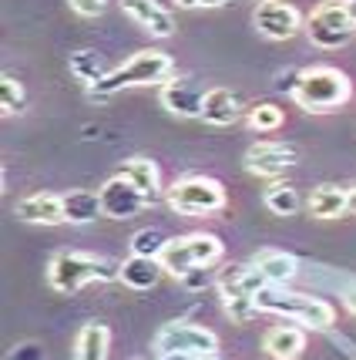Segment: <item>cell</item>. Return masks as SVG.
Listing matches in <instances>:
<instances>
[{
  "instance_id": "d6986e66",
  "label": "cell",
  "mask_w": 356,
  "mask_h": 360,
  "mask_svg": "<svg viewBox=\"0 0 356 360\" xmlns=\"http://www.w3.org/2000/svg\"><path fill=\"white\" fill-rule=\"evenodd\" d=\"M202 101H205V94H199L195 88H188L182 81H171L169 88L161 91V105L171 115H178V118H202Z\"/></svg>"
},
{
  "instance_id": "44dd1931",
  "label": "cell",
  "mask_w": 356,
  "mask_h": 360,
  "mask_svg": "<svg viewBox=\"0 0 356 360\" xmlns=\"http://www.w3.org/2000/svg\"><path fill=\"white\" fill-rule=\"evenodd\" d=\"M111 333L105 323H84L74 344V357L78 360H108Z\"/></svg>"
},
{
  "instance_id": "5bb4252c",
  "label": "cell",
  "mask_w": 356,
  "mask_h": 360,
  "mask_svg": "<svg viewBox=\"0 0 356 360\" xmlns=\"http://www.w3.org/2000/svg\"><path fill=\"white\" fill-rule=\"evenodd\" d=\"M121 11L155 37H171L175 34V20L158 0H121Z\"/></svg>"
},
{
  "instance_id": "ffe728a7",
  "label": "cell",
  "mask_w": 356,
  "mask_h": 360,
  "mask_svg": "<svg viewBox=\"0 0 356 360\" xmlns=\"http://www.w3.org/2000/svg\"><path fill=\"white\" fill-rule=\"evenodd\" d=\"M346 209H350V188L319 186L310 195V216L316 219H340Z\"/></svg>"
},
{
  "instance_id": "4fadbf2b",
  "label": "cell",
  "mask_w": 356,
  "mask_h": 360,
  "mask_svg": "<svg viewBox=\"0 0 356 360\" xmlns=\"http://www.w3.org/2000/svg\"><path fill=\"white\" fill-rule=\"evenodd\" d=\"M14 212L17 219L31 222V226H58V222H64V199L51 195V192H34L14 205Z\"/></svg>"
},
{
  "instance_id": "3957f363",
  "label": "cell",
  "mask_w": 356,
  "mask_h": 360,
  "mask_svg": "<svg viewBox=\"0 0 356 360\" xmlns=\"http://www.w3.org/2000/svg\"><path fill=\"white\" fill-rule=\"evenodd\" d=\"M171 71H175V64L165 51H138V54H131L121 68H114L105 81H98L94 88H88L94 101H101V98H111V94H118L121 88H135V84H158V81H169Z\"/></svg>"
},
{
  "instance_id": "8d00e7d4",
  "label": "cell",
  "mask_w": 356,
  "mask_h": 360,
  "mask_svg": "<svg viewBox=\"0 0 356 360\" xmlns=\"http://www.w3.org/2000/svg\"><path fill=\"white\" fill-rule=\"evenodd\" d=\"M343 4H346V0H343Z\"/></svg>"
},
{
  "instance_id": "52a82bcc",
  "label": "cell",
  "mask_w": 356,
  "mask_h": 360,
  "mask_svg": "<svg viewBox=\"0 0 356 360\" xmlns=\"http://www.w3.org/2000/svg\"><path fill=\"white\" fill-rule=\"evenodd\" d=\"M169 205L175 212H185V216H209L218 212L225 205V188L218 186L216 179H205V175H188L182 182H175L169 188Z\"/></svg>"
},
{
  "instance_id": "7a4b0ae2",
  "label": "cell",
  "mask_w": 356,
  "mask_h": 360,
  "mask_svg": "<svg viewBox=\"0 0 356 360\" xmlns=\"http://www.w3.org/2000/svg\"><path fill=\"white\" fill-rule=\"evenodd\" d=\"M94 280H121V263L88 256V252H58L47 263V283L58 293H78L81 286H88Z\"/></svg>"
},
{
  "instance_id": "484cf974",
  "label": "cell",
  "mask_w": 356,
  "mask_h": 360,
  "mask_svg": "<svg viewBox=\"0 0 356 360\" xmlns=\"http://www.w3.org/2000/svg\"><path fill=\"white\" fill-rule=\"evenodd\" d=\"M0 108H4V115H20L27 108V94H24V88H20V81L14 75L0 78Z\"/></svg>"
},
{
  "instance_id": "f1b7e54d",
  "label": "cell",
  "mask_w": 356,
  "mask_h": 360,
  "mask_svg": "<svg viewBox=\"0 0 356 360\" xmlns=\"http://www.w3.org/2000/svg\"><path fill=\"white\" fill-rule=\"evenodd\" d=\"M11 360H44V347L34 344V340H24L11 350Z\"/></svg>"
},
{
  "instance_id": "4316f807",
  "label": "cell",
  "mask_w": 356,
  "mask_h": 360,
  "mask_svg": "<svg viewBox=\"0 0 356 360\" xmlns=\"http://www.w3.org/2000/svg\"><path fill=\"white\" fill-rule=\"evenodd\" d=\"M169 246V239L161 229H141V233L131 236V252H138V256H155L161 259V252Z\"/></svg>"
},
{
  "instance_id": "603a6c76",
  "label": "cell",
  "mask_w": 356,
  "mask_h": 360,
  "mask_svg": "<svg viewBox=\"0 0 356 360\" xmlns=\"http://www.w3.org/2000/svg\"><path fill=\"white\" fill-rule=\"evenodd\" d=\"M121 175L128 179V182H135V186L141 188V195L148 199V202H155L158 199V169L155 162H148V158H131V162H124Z\"/></svg>"
},
{
  "instance_id": "7c38bea8",
  "label": "cell",
  "mask_w": 356,
  "mask_h": 360,
  "mask_svg": "<svg viewBox=\"0 0 356 360\" xmlns=\"http://www.w3.org/2000/svg\"><path fill=\"white\" fill-rule=\"evenodd\" d=\"M256 27L263 37L269 41H286L303 27V17L293 4H282V0H265L256 7Z\"/></svg>"
},
{
  "instance_id": "ba28073f",
  "label": "cell",
  "mask_w": 356,
  "mask_h": 360,
  "mask_svg": "<svg viewBox=\"0 0 356 360\" xmlns=\"http://www.w3.org/2000/svg\"><path fill=\"white\" fill-rule=\"evenodd\" d=\"M306 34H310V41L316 47H323V51H336V47L350 44L356 34V24L350 11H346V4L343 0H329L323 7H316L306 20Z\"/></svg>"
},
{
  "instance_id": "d4e9b609",
  "label": "cell",
  "mask_w": 356,
  "mask_h": 360,
  "mask_svg": "<svg viewBox=\"0 0 356 360\" xmlns=\"http://www.w3.org/2000/svg\"><path fill=\"white\" fill-rule=\"evenodd\" d=\"M265 209L276 212V216H296L299 212V192L293 186L276 182V186L265 188Z\"/></svg>"
},
{
  "instance_id": "f546056e",
  "label": "cell",
  "mask_w": 356,
  "mask_h": 360,
  "mask_svg": "<svg viewBox=\"0 0 356 360\" xmlns=\"http://www.w3.org/2000/svg\"><path fill=\"white\" fill-rule=\"evenodd\" d=\"M71 7H74L81 17H98V14H105L108 0H71Z\"/></svg>"
},
{
  "instance_id": "9c48e42d",
  "label": "cell",
  "mask_w": 356,
  "mask_h": 360,
  "mask_svg": "<svg viewBox=\"0 0 356 360\" xmlns=\"http://www.w3.org/2000/svg\"><path fill=\"white\" fill-rule=\"evenodd\" d=\"M155 350L165 354H188V357H205V354H216L218 350V337L212 330L195 327V323H165L155 333Z\"/></svg>"
},
{
  "instance_id": "277c9868",
  "label": "cell",
  "mask_w": 356,
  "mask_h": 360,
  "mask_svg": "<svg viewBox=\"0 0 356 360\" xmlns=\"http://www.w3.org/2000/svg\"><path fill=\"white\" fill-rule=\"evenodd\" d=\"M350 91H353V88H350V78L343 75L340 68L323 64V68L299 71V84H296L293 98L306 111H333L350 98Z\"/></svg>"
},
{
  "instance_id": "1f68e13d",
  "label": "cell",
  "mask_w": 356,
  "mask_h": 360,
  "mask_svg": "<svg viewBox=\"0 0 356 360\" xmlns=\"http://www.w3.org/2000/svg\"><path fill=\"white\" fill-rule=\"evenodd\" d=\"M178 7H188V11H209V7H222L229 0H175Z\"/></svg>"
},
{
  "instance_id": "4dcf8cb0",
  "label": "cell",
  "mask_w": 356,
  "mask_h": 360,
  "mask_svg": "<svg viewBox=\"0 0 356 360\" xmlns=\"http://www.w3.org/2000/svg\"><path fill=\"white\" fill-rule=\"evenodd\" d=\"M205 269H209V266H199V269H192V273H185V276H182L188 290H202V286H209V283H212V276H209Z\"/></svg>"
},
{
  "instance_id": "e575fe53",
  "label": "cell",
  "mask_w": 356,
  "mask_h": 360,
  "mask_svg": "<svg viewBox=\"0 0 356 360\" xmlns=\"http://www.w3.org/2000/svg\"><path fill=\"white\" fill-rule=\"evenodd\" d=\"M350 209H353V212H356V186L350 188Z\"/></svg>"
},
{
  "instance_id": "836d02e7",
  "label": "cell",
  "mask_w": 356,
  "mask_h": 360,
  "mask_svg": "<svg viewBox=\"0 0 356 360\" xmlns=\"http://www.w3.org/2000/svg\"><path fill=\"white\" fill-rule=\"evenodd\" d=\"M346 11H350V17H353V24H356V0H346Z\"/></svg>"
},
{
  "instance_id": "d590c367",
  "label": "cell",
  "mask_w": 356,
  "mask_h": 360,
  "mask_svg": "<svg viewBox=\"0 0 356 360\" xmlns=\"http://www.w3.org/2000/svg\"><path fill=\"white\" fill-rule=\"evenodd\" d=\"M199 360H218V357H216V354H205V357H199Z\"/></svg>"
},
{
  "instance_id": "74e56055",
  "label": "cell",
  "mask_w": 356,
  "mask_h": 360,
  "mask_svg": "<svg viewBox=\"0 0 356 360\" xmlns=\"http://www.w3.org/2000/svg\"><path fill=\"white\" fill-rule=\"evenodd\" d=\"M138 360H141V357H138Z\"/></svg>"
},
{
  "instance_id": "7402d4cb",
  "label": "cell",
  "mask_w": 356,
  "mask_h": 360,
  "mask_svg": "<svg viewBox=\"0 0 356 360\" xmlns=\"http://www.w3.org/2000/svg\"><path fill=\"white\" fill-rule=\"evenodd\" d=\"M252 266L263 273L269 283H286L296 276V256L289 252H279V250H265L256 256V263Z\"/></svg>"
},
{
  "instance_id": "e0dca14e",
  "label": "cell",
  "mask_w": 356,
  "mask_h": 360,
  "mask_svg": "<svg viewBox=\"0 0 356 360\" xmlns=\"http://www.w3.org/2000/svg\"><path fill=\"white\" fill-rule=\"evenodd\" d=\"M161 273H165V266H161V259H155V256L131 252L121 263V283L131 286V290H152L161 280Z\"/></svg>"
},
{
  "instance_id": "8992f818",
  "label": "cell",
  "mask_w": 356,
  "mask_h": 360,
  "mask_svg": "<svg viewBox=\"0 0 356 360\" xmlns=\"http://www.w3.org/2000/svg\"><path fill=\"white\" fill-rule=\"evenodd\" d=\"M218 256H222V239L209 233H192L182 239H169V246L161 252V266L171 276H185L199 266H212Z\"/></svg>"
},
{
  "instance_id": "30bf717a",
  "label": "cell",
  "mask_w": 356,
  "mask_h": 360,
  "mask_svg": "<svg viewBox=\"0 0 356 360\" xmlns=\"http://www.w3.org/2000/svg\"><path fill=\"white\" fill-rule=\"evenodd\" d=\"M101 209L108 219H135L141 209L148 205V199L141 195V188L135 182H128L124 175H114L101 186Z\"/></svg>"
},
{
  "instance_id": "d6a6232c",
  "label": "cell",
  "mask_w": 356,
  "mask_h": 360,
  "mask_svg": "<svg viewBox=\"0 0 356 360\" xmlns=\"http://www.w3.org/2000/svg\"><path fill=\"white\" fill-rule=\"evenodd\" d=\"M343 303H346V310H350V314H356V286H353V290H346Z\"/></svg>"
},
{
  "instance_id": "cb8c5ba5",
  "label": "cell",
  "mask_w": 356,
  "mask_h": 360,
  "mask_svg": "<svg viewBox=\"0 0 356 360\" xmlns=\"http://www.w3.org/2000/svg\"><path fill=\"white\" fill-rule=\"evenodd\" d=\"M71 71H74V78L84 81L88 88H94L98 81H105L111 75L108 68H105V61H101L94 51H74V54H71Z\"/></svg>"
},
{
  "instance_id": "ac0fdd59",
  "label": "cell",
  "mask_w": 356,
  "mask_h": 360,
  "mask_svg": "<svg viewBox=\"0 0 356 360\" xmlns=\"http://www.w3.org/2000/svg\"><path fill=\"white\" fill-rule=\"evenodd\" d=\"M61 199H64V222H71V226H84V222H94L98 216H105L98 192L74 188V192H67Z\"/></svg>"
},
{
  "instance_id": "2e32d148",
  "label": "cell",
  "mask_w": 356,
  "mask_h": 360,
  "mask_svg": "<svg viewBox=\"0 0 356 360\" xmlns=\"http://www.w3.org/2000/svg\"><path fill=\"white\" fill-rule=\"evenodd\" d=\"M239 94L229 91V88H212V91H205V101H202V118L209 122V125H232L235 118H239Z\"/></svg>"
},
{
  "instance_id": "5b68a950",
  "label": "cell",
  "mask_w": 356,
  "mask_h": 360,
  "mask_svg": "<svg viewBox=\"0 0 356 360\" xmlns=\"http://www.w3.org/2000/svg\"><path fill=\"white\" fill-rule=\"evenodd\" d=\"M269 286L263 273L256 266H229L222 276H218V293H222V307L225 314L232 316L235 323H249L259 310V290Z\"/></svg>"
},
{
  "instance_id": "9a60e30c",
  "label": "cell",
  "mask_w": 356,
  "mask_h": 360,
  "mask_svg": "<svg viewBox=\"0 0 356 360\" xmlns=\"http://www.w3.org/2000/svg\"><path fill=\"white\" fill-rule=\"evenodd\" d=\"M265 354L276 360H296L303 350H306V333H303V327H293V323H279V327H272L269 333H265Z\"/></svg>"
},
{
  "instance_id": "83f0119b",
  "label": "cell",
  "mask_w": 356,
  "mask_h": 360,
  "mask_svg": "<svg viewBox=\"0 0 356 360\" xmlns=\"http://www.w3.org/2000/svg\"><path fill=\"white\" fill-rule=\"evenodd\" d=\"M249 125L256 128V131H276L282 125V108L276 105H256V108H249Z\"/></svg>"
},
{
  "instance_id": "8fae6325",
  "label": "cell",
  "mask_w": 356,
  "mask_h": 360,
  "mask_svg": "<svg viewBox=\"0 0 356 360\" xmlns=\"http://www.w3.org/2000/svg\"><path fill=\"white\" fill-rule=\"evenodd\" d=\"M299 148L286 145V141H259L246 152V169L252 175H263V179H276L282 175L289 165H296Z\"/></svg>"
},
{
  "instance_id": "6da1fadb",
  "label": "cell",
  "mask_w": 356,
  "mask_h": 360,
  "mask_svg": "<svg viewBox=\"0 0 356 360\" xmlns=\"http://www.w3.org/2000/svg\"><path fill=\"white\" fill-rule=\"evenodd\" d=\"M259 310L263 314H276L286 316V320H296L306 330H329L336 323V314L333 307L319 297H310V293H293V290H282L279 283H269L259 290Z\"/></svg>"
}]
</instances>
